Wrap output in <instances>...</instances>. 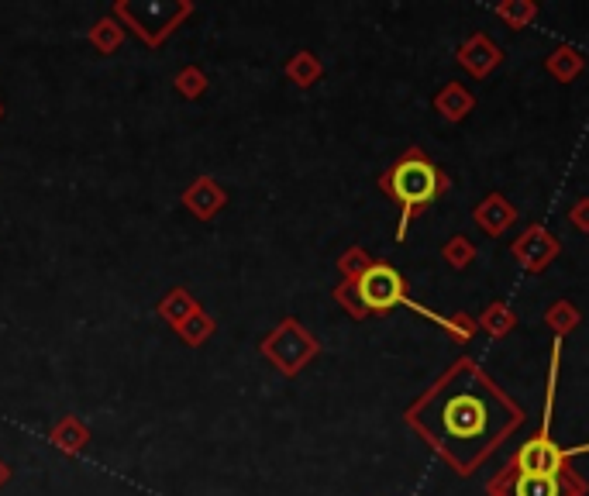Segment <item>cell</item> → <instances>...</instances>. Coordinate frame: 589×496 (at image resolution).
Here are the masks:
<instances>
[{
	"label": "cell",
	"mask_w": 589,
	"mask_h": 496,
	"mask_svg": "<svg viewBox=\"0 0 589 496\" xmlns=\"http://www.w3.org/2000/svg\"><path fill=\"white\" fill-rule=\"evenodd\" d=\"M521 421L524 410L503 397L469 359L448 369L445 379L410 410V424L431 438L462 476H469L510 431L521 428Z\"/></svg>",
	"instance_id": "obj_1"
},
{
	"label": "cell",
	"mask_w": 589,
	"mask_h": 496,
	"mask_svg": "<svg viewBox=\"0 0 589 496\" xmlns=\"http://www.w3.org/2000/svg\"><path fill=\"white\" fill-rule=\"evenodd\" d=\"M386 193H390L393 200L400 204V228H397V238L403 242L407 238V228L410 221H414L417 211H424V207H431L434 200L441 197V193L452 186V176L445 173V169H438L434 162L428 159L424 152L410 149L397 166L390 169V173L379 180Z\"/></svg>",
	"instance_id": "obj_2"
},
{
	"label": "cell",
	"mask_w": 589,
	"mask_h": 496,
	"mask_svg": "<svg viewBox=\"0 0 589 496\" xmlns=\"http://www.w3.org/2000/svg\"><path fill=\"white\" fill-rule=\"evenodd\" d=\"M583 479L572 472H510L503 469L490 483L493 496H583Z\"/></svg>",
	"instance_id": "obj_3"
},
{
	"label": "cell",
	"mask_w": 589,
	"mask_h": 496,
	"mask_svg": "<svg viewBox=\"0 0 589 496\" xmlns=\"http://www.w3.org/2000/svg\"><path fill=\"white\" fill-rule=\"evenodd\" d=\"M355 293H359V304H366L372 314H383V310H393L397 304H407V283L393 266L386 262H372V266L362 269L355 276Z\"/></svg>",
	"instance_id": "obj_4"
},
{
	"label": "cell",
	"mask_w": 589,
	"mask_h": 496,
	"mask_svg": "<svg viewBox=\"0 0 589 496\" xmlns=\"http://www.w3.org/2000/svg\"><path fill=\"white\" fill-rule=\"evenodd\" d=\"M459 59L465 62V66H469L472 76H486L503 56H500V49H496V45L486 35H472L469 42L462 45Z\"/></svg>",
	"instance_id": "obj_5"
},
{
	"label": "cell",
	"mask_w": 589,
	"mask_h": 496,
	"mask_svg": "<svg viewBox=\"0 0 589 496\" xmlns=\"http://www.w3.org/2000/svg\"><path fill=\"white\" fill-rule=\"evenodd\" d=\"M514 217H517V211L500 197V193H493L486 204L476 207V224L483 231H490V235H503V228H507V224H514Z\"/></svg>",
	"instance_id": "obj_6"
},
{
	"label": "cell",
	"mask_w": 589,
	"mask_h": 496,
	"mask_svg": "<svg viewBox=\"0 0 589 496\" xmlns=\"http://www.w3.org/2000/svg\"><path fill=\"white\" fill-rule=\"evenodd\" d=\"M438 111L445 114L448 121H462L465 114L472 111V97H469V93H465L462 87H455V83H452V87H448V90L438 97Z\"/></svg>",
	"instance_id": "obj_7"
},
{
	"label": "cell",
	"mask_w": 589,
	"mask_h": 496,
	"mask_svg": "<svg viewBox=\"0 0 589 496\" xmlns=\"http://www.w3.org/2000/svg\"><path fill=\"white\" fill-rule=\"evenodd\" d=\"M514 324H517V317L510 314V310L503 307V304H493V307L483 314V328L490 331V335H507V331L514 328Z\"/></svg>",
	"instance_id": "obj_8"
},
{
	"label": "cell",
	"mask_w": 589,
	"mask_h": 496,
	"mask_svg": "<svg viewBox=\"0 0 589 496\" xmlns=\"http://www.w3.org/2000/svg\"><path fill=\"white\" fill-rule=\"evenodd\" d=\"M472 255H476V248L465 242V238H452V242L445 245V259L452 262V266H469Z\"/></svg>",
	"instance_id": "obj_9"
},
{
	"label": "cell",
	"mask_w": 589,
	"mask_h": 496,
	"mask_svg": "<svg viewBox=\"0 0 589 496\" xmlns=\"http://www.w3.org/2000/svg\"><path fill=\"white\" fill-rule=\"evenodd\" d=\"M496 14H500V18H507L510 25H524V21L534 14V7L531 4H527V7H500Z\"/></svg>",
	"instance_id": "obj_10"
},
{
	"label": "cell",
	"mask_w": 589,
	"mask_h": 496,
	"mask_svg": "<svg viewBox=\"0 0 589 496\" xmlns=\"http://www.w3.org/2000/svg\"><path fill=\"white\" fill-rule=\"evenodd\" d=\"M572 221H576L579 231H589V200H579L576 211H572Z\"/></svg>",
	"instance_id": "obj_11"
}]
</instances>
